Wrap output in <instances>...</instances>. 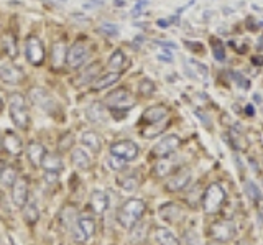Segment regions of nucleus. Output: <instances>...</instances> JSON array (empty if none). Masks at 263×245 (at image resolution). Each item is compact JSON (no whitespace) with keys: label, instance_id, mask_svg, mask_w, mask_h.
Listing matches in <instances>:
<instances>
[{"label":"nucleus","instance_id":"f704fd0d","mask_svg":"<svg viewBox=\"0 0 263 245\" xmlns=\"http://www.w3.org/2000/svg\"><path fill=\"white\" fill-rule=\"evenodd\" d=\"M155 84H153V81L150 79H143V81H140V84H138V92L145 96V97H150L153 92H155Z\"/></svg>","mask_w":263,"mask_h":245},{"label":"nucleus","instance_id":"dca6fc26","mask_svg":"<svg viewBox=\"0 0 263 245\" xmlns=\"http://www.w3.org/2000/svg\"><path fill=\"white\" fill-rule=\"evenodd\" d=\"M2 145L4 148L10 153V155H20L23 152V142L22 138L16 135L12 130H7L2 137Z\"/></svg>","mask_w":263,"mask_h":245},{"label":"nucleus","instance_id":"58836bf2","mask_svg":"<svg viewBox=\"0 0 263 245\" xmlns=\"http://www.w3.org/2000/svg\"><path fill=\"white\" fill-rule=\"evenodd\" d=\"M71 145H72V134H64L61 137V140H60V150L61 152H66V150H69L71 148Z\"/></svg>","mask_w":263,"mask_h":245},{"label":"nucleus","instance_id":"c03bdc74","mask_svg":"<svg viewBox=\"0 0 263 245\" xmlns=\"http://www.w3.org/2000/svg\"><path fill=\"white\" fill-rule=\"evenodd\" d=\"M164 53H166V54H158V60L171 63V61H173V56H171V53H170V51H164Z\"/></svg>","mask_w":263,"mask_h":245},{"label":"nucleus","instance_id":"4be33fe9","mask_svg":"<svg viewBox=\"0 0 263 245\" xmlns=\"http://www.w3.org/2000/svg\"><path fill=\"white\" fill-rule=\"evenodd\" d=\"M81 142H82V145L87 146V148L94 153H99L102 150V138L99 137L96 132H92V130H87V132L82 134Z\"/></svg>","mask_w":263,"mask_h":245},{"label":"nucleus","instance_id":"e433bc0d","mask_svg":"<svg viewBox=\"0 0 263 245\" xmlns=\"http://www.w3.org/2000/svg\"><path fill=\"white\" fill-rule=\"evenodd\" d=\"M120 186H122V190L132 193V191H135L138 187V179L135 176H127L125 179H122V181H120Z\"/></svg>","mask_w":263,"mask_h":245},{"label":"nucleus","instance_id":"2f4dec72","mask_svg":"<svg viewBox=\"0 0 263 245\" xmlns=\"http://www.w3.org/2000/svg\"><path fill=\"white\" fill-rule=\"evenodd\" d=\"M78 225L81 227V231L86 234V237L94 235V232H96V220L90 219V217H82V219H79Z\"/></svg>","mask_w":263,"mask_h":245},{"label":"nucleus","instance_id":"bb28decb","mask_svg":"<svg viewBox=\"0 0 263 245\" xmlns=\"http://www.w3.org/2000/svg\"><path fill=\"white\" fill-rule=\"evenodd\" d=\"M127 64H128V60H127V56L123 54L122 50H115L110 54V58H109V68H110V71L120 72L122 69L127 68Z\"/></svg>","mask_w":263,"mask_h":245},{"label":"nucleus","instance_id":"4468645a","mask_svg":"<svg viewBox=\"0 0 263 245\" xmlns=\"http://www.w3.org/2000/svg\"><path fill=\"white\" fill-rule=\"evenodd\" d=\"M25 79V72L15 64H2L0 66V81L7 84H20Z\"/></svg>","mask_w":263,"mask_h":245},{"label":"nucleus","instance_id":"7ed1b4c3","mask_svg":"<svg viewBox=\"0 0 263 245\" xmlns=\"http://www.w3.org/2000/svg\"><path fill=\"white\" fill-rule=\"evenodd\" d=\"M8 112H10V117L13 120V124L16 128L20 130H27L30 125V116L27 110V104H25V97L22 94H12L10 99H8Z\"/></svg>","mask_w":263,"mask_h":245},{"label":"nucleus","instance_id":"f3484780","mask_svg":"<svg viewBox=\"0 0 263 245\" xmlns=\"http://www.w3.org/2000/svg\"><path fill=\"white\" fill-rule=\"evenodd\" d=\"M178 169V163L176 161H173V158H168V157H164V158H158L155 163V175L158 176V178H166L170 175H173L175 171Z\"/></svg>","mask_w":263,"mask_h":245},{"label":"nucleus","instance_id":"2eb2a0df","mask_svg":"<svg viewBox=\"0 0 263 245\" xmlns=\"http://www.w3.org/2000/svg\"><path fill=\"white\" fill-rule=\"evenodd\" d=\"M163 120H168V109L164 107V105H153V107H148L142 116V124H146V125L160 124Z\"/></svg>","mask_w":263,"mask_h":245},{"label":"nucleus","instance_id":"8fccbe9b","mask_svg":"<svg viewBox=\"0 0 263 245\" xmlns=\"http://www.w3.org/2000/svg\"><path fill=\"white\" fill-rule=\"evenodd\" d=\"M2 105H4V102H2V99H0V110H2Z\"/></svg>","mask_w":263,"mask_h":245},{"label":"nucleus","instance_id":"c85d7f7f","mask_svg":"<svg viewBox=\"0 0 263 245\" xmlns=\"http://www.w3.org/2000/svg\"><path fill=\"white\" fill-rule=\"evenodd\" d=\"M2 45H4L5 53L10 56V58H16V56H18V45H16V38L13 33H10V31L5 33Z\"/></svg>","mask_w":263,"mask_h":245},{"label":"nucleus","instance_id":"6ab92c4d","mask_svg":"<svg viewBox=\"0 0 263 245\" xmlns=\"http://www.w3.org/2000/svg\"><path fill=\"white\" fill-rule=\"evenodd\" d=\"M66 56H68V46L64 42H56L53 43L51 48V61H53V68L60 69L63 64L66 63Z\"/></svg>","mask_w":263,"mask_h":245},{"label":"nucleus","instance_id":"49530a36","mask_svg":"<svg viewBox=\"0 0 263 245\" xmlns=\"http://www.w3.org/2000/svg\"><path fill=\"white\" fill-rule=\"evenodd\" d=\"M158 25H161L163 28H166L170 25V20H158Z\"/></svg>","mask_w":263,"mask_h":245},{"label":"nucleus","instance_id":"393cba45","mask_svg":"<svg viewBox=\"0 0 263 245\" xmlns=\"http://www.w3.org/2000/svg\"><path fill=\"white\" fill-rule=\"evenodd\" d=\"M71 160H72V165L79 169H89L90 166H92V160H90V157L82 148L72 150Z\"/></svg>","mask_w":263,"mask_h":245},{"label":"nucleus","instance_id":"cd10ccee","mask_svg":"<svg viewBox=\"0 0 263 245\" xmlns=\"http://www.w3.org/2000/svg\"><path fill=\"white\" fill-rule=\"evenodd\" d=\"M86 116L90 122H96V124H102L105 122V109L102 107L101 104H92L90 107L86 110Z\"/></svg>","mask_w":263,"mask_h":245},{"label":"nucleus","instance_id":"473e14b6","mask_svg":"<svg viewBox=\"0 0 263 245\" xmlns=\"http://www.w3.org/2000/svg\"><path fill=\"white\" fill-rule=\"evenodd\" d=\"M23 216H25V220H27V222L35 224L36 220H38V217H40V212H38V209L35 208V204H30V206H27V204H25Z\"/></svg>","mask_w":263,"mask_h":245},{"label":"nucleus","instance_id":"aec40b11","mask_svg":"<svg viewBox=\"0 0 263 245\" xmlns=\"http://www.w3.org/2000/svg\"><path fill=\"white\" fill-rule=\"evenodd\" d=\"M41 168L45 169V173H60L63 169V160L56 153H46L41 161Z\"/></svg>","mask_w":263,"mask_h":245},{"label":"nucleus","instance_id":"9b49d317","mask_svg":"<svg viewBox=\"0 0 263 245\" xmlns=\"http://www.w3.org/2000/svg\"><path fill=\"white\" fill-rule=\"evenodd\" d=\"M138 145L134 143L132 140H120V142H115L112 146H110V153L115 155V157H119L125 161H132L138 157Z\"/></svg>","mask_w":263,"mask_h":245},{"label":"nucleus","instance_id":"39448f33","mask_svg":"<svg viewBox=\"0 0 263 245\" xmlns=\"http://www.w3.org/2000/svg\"><path fill=\"white\" fill-rule=\"evenodd\" d=\"M105 105L112 110H128L135 105V99L127 89H115V91L109 92L104 99Z\"/></svg>","mask_w":263,"mask_h":245},{"label":"nucleus","instance_id":"0eeeda50","mask_svg":"<svg viewBox=\"0 0 263 245\" xmlns=\"http://www.w3.org/2000/svg\"><path fill=\"white\" fill-rule=\"evenodd\" d=\"M25 53H27V60L33 66H41L45 63V46L40 42L36 36H28L27 42H25Z\"/></svg>","mask_w":263,"mask_h":245},{"label":"nucleus","instance_id":"20e7f679","mask_svg":"<svg viewBox=\"0 0 263 245\" xmlns=\"http://www.w3.org/2000/svg\"><path fill=\"white\" fill-rule=\"evenodd\" d=\"M235 224L229 219H219L214 220L208 229V237L211 240H219V242H229L232 237H235Z\"/></svg>","mask_w":263,"mask_h":245},{"label":"nucleus","instance_id":"423d86ee","mask_svg":"<svg viewBox=\"0 0 263 245\" xmlns=\"http://www.w3.org/2000/svg\"><path fill=\"white\" fill-rule=\"evenodd\" d=\"M90 56V46L86 42H76L69 50H68V56H66V64L71 69H78L84 64Z\"/></svg>","mask_w":263,"mask_h":245},{"label":"nucleus","instance_id":"1a4fd4ad","mask_svg":"<svg viewBox=\"0 0 263 245\" xmlns=\"http://www.w3.org/2000/svg\"><path fill=\"white\" fill-rule=\"evenodd\" d=\"M179 145L181 140L178 135H166L152 148V158L158 160V158L170 157L171 153H175L179 148Z\"/></svg>","mask_w":263,"mask_h":245},{"label":"nucleus","instance_id":"412c9836","mask_svg":"<svg viewBox=\"0 0 263 245\" xmlns=\"http://www.w3.org/2000/svg\"><path fill=\"white\" fill-rule=\"evenodd\" d=\"M99 72H101V64L99 63L89 64V66L82 69V72L78 76V86H86L89 83H94L99 78Z\"/></svg>","mask_w":263,"mask_h":245},{"label":"nucleus","instance_id":"09e8293b","mask_svg":"<svg viewBox=\"0 0 263 245\" xmlns=\"http://www.w3.org/2000/svg\"><path fill=\"white\" fill-rule=\"evenodd\" d=\"M208 245H227V242H219V240H211Z\"/></svg>","mask_w":263,"mask_h":245},{"label":"nucleus","instance_id":"a878e982","mask_svg":"<svg viewBox=\"0 0 263 245\" xmlns=\"http://www.w3.org/2000/svg\"><path fill=\"white\" fill-rule=\"evenodd\" d=\"M155 239L160 245H181L175 234L170 232L166 227H156L155 229Z\"/></svg>","mask_w":263,"mask_h":245},{"label":"nucleus","instance_id":"4c0bfd02","mask_svg":"<svg viewBox=\"0 0 263 245\" xmlns=\"http://www.w3.org/2000/svg\"><path fill=\"white\" fill-rule=\"evenodd\" d=\"M99 31L104 33L105 36H117L119 35V27L114 25V23H102L101 27H99Z\"/></svg>","mask_w":263,"mask_h":245},{"label":"nucleus","instance_id":"a211bd4d","mask_svg":"<svg viewBox=\"0 0 263 245\" xmlns=\"http://www.w3.org/2000/svg\"><path fill=\"white\" fill-rule=\"evenodd\" d=\"M46 155V150L45 146L38 143V142H30L28 146H27V157H28V161L31 163L33 166H41V161H43Z\"/></svg>","mask_w":263,"mask_h":245},{"label":"nucleus","instance_id":"b1692460","mask_svg":"<svg viewBox=\"0 0 263 245\" xmlns=\"http://www.w3.org/2000/svg\"><path fill=\"white\" fill-rule=\"evenodd\" d=\"M90 208H92L96 214H102L109 208V198H107V194L102 191H94L92 196H90Z\"/></svg>","mask_w":263,"mask_h":245},{"label":"nucleus","instance_id":"5701e85b","mask_svg":"<svg viewBox=\"0 0 263 245\" xmlns=\"http://www.w3.org/2000/svg\"><path fill=\"white\" fill-rule=\"evenodd\" d=\"M119 79H120V72L110 71V72H107V74L97 78L92 83V89H94V91H102V89H107V87L114 86Z\"/></svg>","mask_w":263,"mask_h":245},{"label":"nucleus","instance_id":"ea45409f","mask_svg":"<svg viewBox=\"0 0 263 245\" xmlns=\"http://www.w3.org/2000/svg\"><path fill=\"white\" fill-rule=\"evenodd\" d=\"M232 78H235L234 81H235V83H237L238 86H240L242 89H249V87H250V81L247 79L245 76H242L240 72H232Z\"/></svg>","mask_w":263,"mask_h":245},{"label":"nucleus","instance_id":"37998d69","mask_svg":"<svg viewBox=\"0 0 263 245\" xmlns=\"http://www.w3.org/2000/svg\"><path fill=\"white\" fill-rule=\"evenodd\" d=\"M196 116L197 117H201V122L204 125H208V127H211V122H209V119H208V116H202V114L199 112V110H196Z\"/></svg>","mask_w":263,"mask_h":245},{"label":"nucleus","instance_id":"9d476101","mask_svg":"<svg viewBox=\"0 0 263 245\" xmlns=\"http://www.w3.org/2000/svg\"><path fill=\"white\" fill-rule=\"evenodd\" d=\"M30 97L40 109H43L48 114H54L58 110V104L54 102L53 97L49 96L48 91H45L43 87H33L30 91Z\"/></svg>","mask_w":263,"mask_h":245},{"label":"nucleus","instance_id":"6e6552de","mask_svg":"<svg viewBox=\"0 0 263 245\" xmlns=\"http://www.w3.org/2000/svg\"><path fill=\"white\" fill-rule=\"evenodd\" d=\"M191 171L186 169V168H181L176 169L175 173L170 175V178L166 179V184H164V190L168 193H179L186 190V187L191 184Z\"/></svg>","mask_w":263,"mask_h":245},{"label":"nucleus","instance_id":"a19ab883","mask_svg":"<svg viewBox=\"0 0 263 245\" xmlns=\"http://www.w3.org/2000/svg\"><path fill=\"white\" fill-rule=\"evenodd\" d=\"M247 193L250 194V198H252L253 201H260V199H261V193L258 191V187L255 186L253 183H249V184H247Z\"/></svg>","mask_w":263,"mask_h":245},{"label":"nucleus","instance_id":"c9c22d12","mask_svg":"<svg viewBox=\"0 0 263 245\" xmlns=\"http://www.w3.org/2000/svg\"><path fill=\"white\" fill-rule=\"evenodd\" d=\"M189 63H191V66L196 69V76H197V78H201V81H205V79H208L209 72H208V68H205L202 63L196 61V60H189Z\"/></svg>","mask_w":263,"mask_h":245},{"label":"nucleus","instance_id":"7c9ffc66","mask_svg":"<svg viewBox=\"0 0 263 245\" xmlns=\"http://www.w3.org/2000/svg\"><path fill=\"white\" fill-rule=\"evenodd\" d=\"M18 178L16 176V169L13 166H4L2 173H0V184L2 186H12L15 183V179Z\"/></svg>","mask_w":263,"mask_h":245},{"label":"nucleus","instance_id":"f8f14e48","mask_svg":"<svg viewBox=\"0 0 263 245\" xmlns=\"http://www.w3.org/2000/svg\"><path fill=\"white\" fill-rule=\"evenodd\" d=\"M12 201L16 208H25L28 201V178L18 176L12 184Z\"/></svg>","mask_w":263,"mask_h":245},{"label":"nucleus","instance_id":"72a5a7b5","mask_svg":"<svg viewBox=\"0 0 263 245\" xmlns=\"http://www.w3.org/2000/svg\"><path fill=\"white\" fill-rule=\"evenodd\" d=\"M211 46H212V51H214V58L217 61H224L226 60V50H224V45H222L219 40L212 38L211 40Z\"/></svg>","mask_w":263,"mask_h":245},{"label":"nucleus","instance_id":"79ce46f5","mask_svg":"<svg viewBox=\"0 0 263 245\" xmlns=\"http://www.w3.org/2000/svg\"><path fill=\"white\" fill-rule=\"evenodd\" d=\"M125 163H127L125 160H122V158H119V157H115V155H112V157L109 158V166H110L112 169H122Z\"/></svg>","mask_w":263,"mask_h":245},{"label":"nucleus","instance_id":"a18cd8bd","mask_svg":"<svg viewBox=\"0 0 263 245\" xmlns=\"http://www.w3.org/2000/svg\"><path fill=\"white\" fill-rule=\"evenodd\" d=\"M237 245H253V242L250 239H240L237 242Z\"/></svg>","mask_w":263,"mask_h":245},{"label":"nucleus","instance_id":"c756f323","mask_svg":"<svg viewBox=\"0 0 263 245\" xmlns=\"http://www.w3.org/2000/svg\"><path fill=\"white\" fill-rule=\"evenodd\" d=\"M168 122L170 120H163V122H160V124H152V125H148V127H143L142 128V135L145 138H153L156 135H160L164 130V127L168 125Z\"/></svg>","mask_w":263,"mask_h":245},{"label":"nucleus","instance_id":"de8ad7c7","mask_svg":"<svg viewBox=\"0 0 263 245\" xmlns=\"http://www.w3.org/2000/svg\"><path fill=\"white\" fill-rule=\"evenodd\" d=\"M258 219L261 220V224H263V202H261V206L258 208Z\"/></svg>","mask_w":263,"mask_h":245},{"label":"nucleus","instance_id":"f257e3e1","mask_svg":"<svg viewBox=\"0 0 263 245\" xmlns=\"http://www.w3.org/2000/svg\"><path fill=\"white\" fill-rule=\"evenodd\" d=\"M146 211V204L142 199H128L120 206L117 212V220L123 229H132L140 219L143 217Z\"/></svg>","mask_w":263,"mask_h":245},{"label":"nucleus","instance_id":"f03ea898","mask_svg":"<svg viewBox=\"0 0 263 245\" xmlns=\"http://www.w3.org/2000/svg\"><path fill=\"white\" fill-rule=\"evenodd\" d=\"M226 204V193L220 184H209L202 193L201 206L205 214H219L222 206Z\"/></svg>","mask_w":263,"mask_h":245},{"label":"nucleus","instance_id":"ddd939ff","mask_svg":"<svg viewBox=\"0 0 263 245\" xmlns=\"http://www.w3.org/2000/svg\"><path fill=\"white\" fill-rule=\"evenodd\" d=\"M160 216L164 222L168 224H178L184 219V209L176 202H168L160 208Z\"/></svg>","mask_w":263,"mask_h":245}]
</instances>
